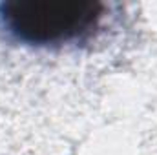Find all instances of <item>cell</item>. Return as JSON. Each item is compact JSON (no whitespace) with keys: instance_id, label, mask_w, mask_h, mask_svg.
Here are the masks:
<instances>
[{"instance_id":"obj_1","label":"cell","mask_w":157,"mask_h":155,"mask_svg":"<svg viewBox=\"0 0 157 155\" xmlns=\"http://www.w3.org/2000/svg\"><path fill=\"white\" fill-rule=\"evenodd\" d=\"M99 0H4L0 26L17 42L35 47H62L93 39L106 18Z\"/></svg>"}]
</instances>
